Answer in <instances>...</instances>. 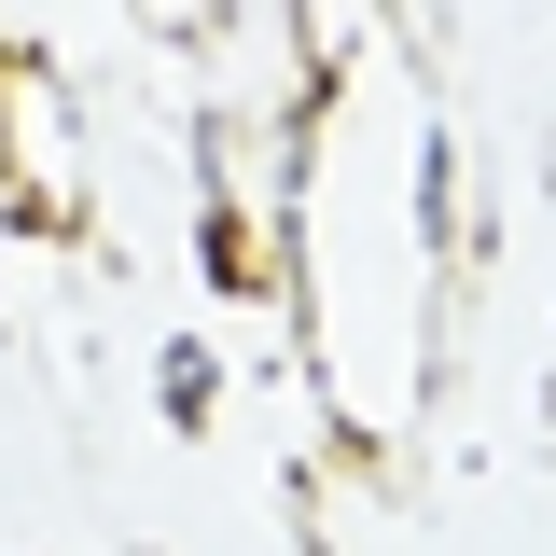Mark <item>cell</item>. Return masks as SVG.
Wrapping results in <instances>:
<instances>
[{
  "label": "cell",
  "instance_id": "cell-1",
  "mask_svg": "<svg viewBox=\"0 0 556 556\" xmlns=\"http://www.w3.org/2000/svg\"><path fill=\"white\" fill-rule=\"evenodd\" d=\"M153 404H167V431H208V417H223V362H208L195 334H167V362H153Z\"/></svg>",
  "mask_w": 556,
  "mask_h": 556
},
{
  "label": "cell",
  "instance_id": "cell-2",
  "mask_svg": "<svg viewBox=\"0 0 556 556\" xmlns=\"http://www.w3.org/2000/svg\"><path fill=\"white\" fill-rule=\"evenodd\" d=\"M278 515H292L306 556H334V515H320V473H306V459H278Z\"/></svg>",
  "mask_w": 556,
  "mask_h": 556
}]
</instances>
